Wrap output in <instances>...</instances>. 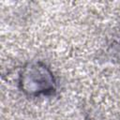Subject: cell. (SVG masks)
<instances>
[{
  "label": "cell",
  "instance_id": "obj_1",
  "mask_svg": "<svg viewBox=\"0 0 120 120\" xmlns=\"http://www.w3.org/2000/svg\"><path fill=\"white\" fill-rule=\"evenodd\" d=\"M20 88L28 96L51 95L55 91V80L52 72L41 62L27 64L19 77Z\"/></svg>",
  "mask_w": 120,
  "mask_h": 120
}]
</instances>
